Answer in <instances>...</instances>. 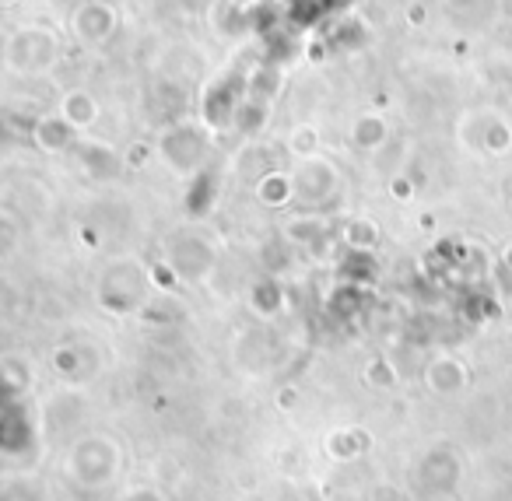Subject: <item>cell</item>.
I'll list each match as a JSON object with an SVG mask.
<instances>
[{
    "label": "cell",
    "mask_w": 512,
    "mask_h": 501,
    "mask_svg": "<svg viewBox=\"0 0 512 501\" xmlns=\"http://www.w3.org/2000/svg\"><path fill=\"white\" fill-rule=\"evenodd\" d=\"M71 473L85 487H102L116 473V449L109 442H99V438L78 445V452L71 459Z\"/></svg>",
    "instance_id": "1"
}]
</instances>
